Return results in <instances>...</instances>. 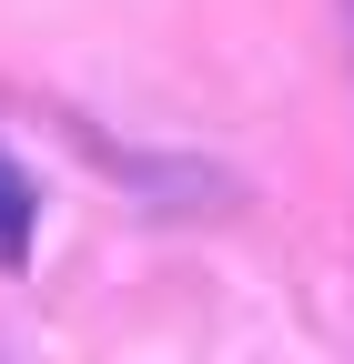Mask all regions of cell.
Returning a JSON list of instances; mask_svg holds the SVG:
<instances>
[{"label": "cell", "mask_w": 354, "mask_h": 364, "mask_svg": "<svg viewBox=\"0 0 354 364\" xmlns=\"http://www.w3.org/2000/svg\"><path fill=\"white\" fill-rule=\"evenodd\" d=\"M31 223H41V193H31V172L0 152V263H21V253H31Z\"/></svg>", "instance_id": "cell-1"}]
</instances>
